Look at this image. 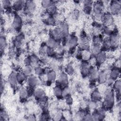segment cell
<instances>
[{
  "mask_svg": "<svg viewBox=\"0 0 121 121\" xmlns=\"http://www.w3.org/2000/svg\"><path fill=\"white\" fill-rule=\"evenodd\" d=\"M110 13L113 15H117L120 12L121 3L120 1H112L110 3L109 5Z\"/></svg>",
  "mask_w": 121,
  "mask_h": 121,
  "instance_id": "obj_1",
  "label": "cell"
},
{
  "mask_svg": "<svg viewBox=\"0 0 121 121\" xmlns=\"http://www.w3.org/2000/svg\"><path fill=\"white\" fill-rule=\"evenodd\" d=\"M22 24V18L19 16H16L12 21V26L13 28L16 31L19 30L20 29L21 27Z\"/></svg>",
  "mask_w": 121,
  "mask_h": 121,
  "instance_id": "obj_2",
  "label": "cell"
},
{
  "mask_svg": "<svg viewBox=\"0 0 121 121\" xmlns=\"http://www.w3.org/2000/svg\"><path fill=\"white\" fill-rule=\"evenodd\" d=\"M58 83L59 84V85L58 86H60V87L61 86H63L64 87L67 86L68 83V77L67 74L64 72L60 73L58 78Z\"/></svg>",
  "mask_w": 121,
  "mask_h": 121,
  "instance_id": "obj_3",
  "label": "cell"
},
{
  "mask_svg": "<svg viewBox=\"0 0 121 121\" xmlns=\"http://www.w3.org/2000/svg\"><path fill=\"white\" fill-rule=\"evenodd\" d=\"M35 7V4L33 1H26L25 2L24 11L27 13H31L34 10Z\"/></svg>",
  "mask_w": 121,
  "mask_h": 121,
  "instance_id": "obj_4",
  "label": "cell"
},
{
  "mask_svg": "<svg viewBox=\"0 0 121 121\" xmlns=\"http://www.w3.org/2000/svg\"><path fill=\"white\" fill-rule=\"evenodd\" d=\"M35 97L39 100L45 97V93L44 91L40 88H37L34 91V93Z\"/></svg>",
  "mask_w": 121,
  "mask_h": 121,
  "instance_id": "obj_5",
  "label": "cell"
},
{
  "mask_svg": "<svg viewBox=\"0 0 121 121\" xmlns=\"http://www.w3.org/2000/svg\"><path fill=\"white\" fill-rule=\"evenodd\" d=\"M38 78L35 76L32 75L29 76L27 79V82L29 86L33 88H34L37 85H38Z\"/></svg>",
  "mask_w": 121,
  "mask_h": 121,
  "instance_id": "obj_6",
  "label": "cell"
},
{
  "mask_svg": "<svg viewBox=\"0 0 121 121\" xmlns=\"http://www.w3.org/2000/svg\"><path fill=\"white\" fill-rule=\"evenodd\" d=\"M98 75V72L97 69L95 67L90 66L89 69V72L88 74L89 77L90 79L92 80H95L97 78V77Z\"/></svg>",
  "mask_w": 121,
  "mask_h": 121,
  "instance_id": "obj_7",
  "label": "cell"
},
{
  "mask_svg": "<svg viewBox=\"0 0 121 121\" xmlns=\"http://www.w3.org/2000/svg\"><path fill=\"white\" fill-rule=\"evenodd\" d=\"M67 43L70 49L75 48L78 44V39L75 36H72L67 40Z\"/></svg>",
  "mask_w": 121,
  "mask_h": 121,
  "instance_id": "obj_8",
  "label": "cell"
},
{
  "mask_svg": "<svg viewBox=\"0 0 121 121\" xmlns=\"http://www.w3.org/2000/svg\"><path fill=\"white\" fill-rule=\"evenodd\" d=\"M106 56L105 54V52H100L96 55V60L97 61V63H99L101 64L102 63L105 62L106 60Z\"/></svg>",
  "mask_w": 121,
  "mask_h": 121,
  "instance_id": "obj_9",
  "label": "cell"
},
{
  "mask_svg": "<svg viewBox=\"0 0 121 121\" xmlns=\"http://www.w3.org/2000/svg\"><path fill=\"white\" fill-rule=\"evenodd\" d=\"M25 2L23 0H17L13 3V7L14 9L17 11H19L25 7Z\"/></svg>",
  "mask_w": 121,
  "mask_h": 121,
  "instance_id": "obj_10",
  "label": "cell"
},
{
  "mask_svg": "<svg viewBox=\"0 0 121 121\" xmlns=\"http://www.w3.org/2000/svg\"><path fill=\"white\" fill-rule=\"evenodd\" d=\"M108 75L104 71H102L101 72L98 73L97 79L99 84L105 83L107 78H108Z\"/></svg>",
  "mask_w": 121,
  "mask_h": 121,
  "instance_id": "obj_11",
  "label": "cell"
},
{
  "mask_svg": "<svg viewBox=\"0 0 121 121\" xmlns=\"http://www.w3.org/2000/svg\"><path fill=\"white\" fill-rule=\"evenodd\" d=\"M9 84L13 87L16 86L17 84V74L15 73H12L10 74L9 77Z\"/></svg>",
  "mask_w": 121,
  "mask_h": 121,
  "instance_id": "obj_12",
  "label": "cell"
},
{
  "mask_svg": "<svg viewBox=\"0 0 121 121\" xmlns=\"http://www.w3.org/2000/svg\"><path fill=\"white\" fill-rule=\"evenodd\" d=\"M101 97V94L97 89L94 90L91 94V98L94 102H97L100 101Z\"/></svg>",
  "mask_w": 121,
  "mask_h": 121,
  "instance_id": "obj_13",
  "label": "cell"
},
{
  "mask_svg": "<svg viewBox=\"0 0 121 121\" xmlns=\"http://www.w3.org/2000/svg\"><path fill=\"white\" fill-rule=\"evenodd\" d=\"M46 44L47 47L54 49L59 43L55 39L52 37H49L48 40L46 41Z\"/></svg>",
  "mask_w": 121,
  "mask_h": 121,
  "instance_id": "obj_14",
  "label": "cell"
},
{
  "mask_svg": "<svg viewBox=\"0 0 121 121\" xmlns=\"http://www.w3.org/2000/svg\"><path fill=\"white\" fill-rule=\"evenodd\" d=\"M91 57V52L88 50H82L81 51V59L84 61L88 60Z\"/></svg>",
  "mask_w": 121,
  "mask_h": 121,
  "instance_id": "obj_15",
  "label": "cell"
},
{
  "mask_svg": "<svg viewBox=\"0 0 121 121\" xmlns=\"http://www.w3.org/2000/svg\"><path fill=\"white\" fill-rule=\"evenodd\" d=\"M53 94L58 98H60L62 96V89L61 87L58 85H57L53 88Z\"/></svg>",
  "mask_w": 121,
  "mask_h": 121,
  "instance_id": "obj_16",
  "label": "cell"
},
{
  "mask_svg": "<svg viewBox=\"0 0 121 121\" xmlns=\"http://www.w3.org/2000/svg\"><path fill=\"white\" fill-rule=\"evenodd\" d=\"M120 75V70L119 68L115 67L113 68L112 70H111L110 73V77L112 78L114 80L118 78V77Z\"/></svg>",
  "mask_w": 121,
  "mask_h": 121,
  "instance_id": "obj_17",
  "label": "cell"
},
{
  "mask_svg": "<svg viewBox=\"0 0 121 121\" xmlns=\"http://www.w3.org/2000/svg\"><path fill=\"white\" fill-rule=\"evenodd\" d=\"M48 81L47 82L52 83L53 82L56 78V73L55 71L53 70L50 71L48 73L46 74Z\"/></svg>",
  "mask_w": 121,
  "mask_h": 121,
  "instance_id": "obj_18",
  "label": "cell"
},
{
  "mask_svg": "<svg viewBox=\"0 0 121 121\" xmlns=\"http://www.w3.org/2000/svg\"><path fill=\"white\" fill-rule=\"evenodd\" d=\"M19 96L21 99H25L28 96V91L27 88L25 87H22L19 90Z\"/></svg>",
  "mask_w": 121,
  "mask_h": 121,
  "instance_id": "obj_19",
  "label": "cell"
},
{
  "mask_svg": "<svg viewBox=\"0 0 121 121\" xmlns=\"http://www.w3.org/2000/svg\"><path fill=\"white\" fill-rule=\"evenodd\" d=\"M26 76L22 72L17 74V78L18 84H22L26 80Z\"/></svg>",
  "mask_w": 121,
  "mask_h": 121,
  "instance_id": "obj_20",
  "label": "cell"
},
{
  "mask_svg": "<svg viewBox=\"0 0 121 121\" xmlns=\"http://www.w3.org/2000/svg\"><path fill=\"white\" fill-rule=\"evenodd\" d=\"M56 19L52 16H49L45 19V22L50 26H54L56 23Z\"/></svg>",
  "mask_w": 121,
  "mask_h": 121,
  "instance_id": "obj_21",
  "label": "cell"
},
{
  "mask_svg": "<svg viewBox=\"0 0 121 121\" xmlns=\"http://www.w3.org/2000/svg\"><path fill=\"white\" fill-rule=\"evenodd\" d=\"M114 89L116 91L117 93H120L121 91V81L120 80L117 79L116 80L113 84Z\"/></svg>",
  "mask_w": 121,
  "mask_h": 121,
  "instance_id": "obj_22",
  "label": "cell"
},
{
  "mask_svg": "<svg viewBox=\"0 0 121 121\" xmlns=\"http://www.w3.org/2000/svg\"><path fill=\"white\" fill-rule=\"evenodd\" d=\"M1 7L4 9H7L10 8L11 3V2L9 0H3L1 1Z\"/></svg>",
  "mask_w": 121,
  "mask_h": 121,
  "instance_id": "obj_23",
  "label": "cell"
},
{
  "mask_svg": "<svg viewBox=\"0 0 121 121\" xmlns=\"http://www.w3.org/2000/svg\"><path fill=\"white\" fill-rule=\"evenodd\" d=\"M23 73L27 76H30L32 74V69L30 66H26V67L23 69Z\"/></svg>",
  "mask_w": 121,
  "mask_h": 121,
  "instance_id": "obj_24",
  "label": "cell"
},
{
  "mask_svg": "<svg viewBox=\"0 0 121 121\" xmlns=\"http://www.w3.org/2000/svg\"><path fill=\"white\" fill-rule=\"evenodd\" d=\"M52 3L53 2L50 0H43L41 1V5L43 8L46 9L52 4Z\"/></svg>",
  "mask_w": 121,
  "mask_h": 121,
  "instance_id": "obj_25",
  "label": "cell"
},
{
  "mask_svg": "<svg viewBox=\"0 0 121 121\" xmlns=\"http://www.w3.org/2000/svg\"><path fill=\"white\" fill-rule=\"evenodd\" d=\"M70 89L67 86H66L63 87L62 89V96H64L65 97L69 95L70 93Z\"/></svg>",
  "mask_w": 121,
  "mask_h": 121,
  "instance_id": "obj_26",
  "label": "cell"
},
{
  "mask_svg": "<svg viewBox=\"0 0 121 121\" xmlns=\"http://www.w3.org/2000/svg\"><path fill=\"white\" fill-rule=\"evenodd\" d=\"M35 74L40 76L44 73V70L41 67H36L35 69Z\"/></svg>",
  "mask_w": 121,
  "mask_h": 121,
  "instance_id": "obj_27",
  "label": "cell"
},
{
  "mask_svg": "<svg viewBox=\"0 0 121 121\" xmlns=\"http://www.w3.org/2000/svg\"><path fill=\"white\" fill-rule=\"evenodd\" d=\"M55 52L53 48H50L49 47H47L46 50V53L49 56H52L55 54Z\"/></svg>",
  "mask_w": 121,
  "mask_h": 121,
  "instance_id": "obj_28",
  "label": "cell"
},
{
  "mask_svg": "<svg viewBox=\"0 0 121 121\" xmlns=\"http://www.w3.org/2000/svg\"><path fill=\"white\" fill-rule=\"evenodd\" d=\"M66 73L69 75H72L74 73V68L71 65H68L66 68Z\"/></svg>",
  "mask_w": 121,
  "mask_h": 121,
  "instance_id": "obj_29",
  "label": "cell"
},
{
  "mask_svg": "<svg viewBox=\"0 0 121 121\" xmlns=\"http://www.w3.org/2000/svg\"><path fill=\"white\" fill-rule=\"evenodd\" d=\"M6 42L5 38L4 37L1 36L0 38V47L1 50L2 49V48H4V47L6 46Z\"/></svg>",
  "mask_w": 121,
  "mask_h": 121,
  "instance_id": "obj_30",
  "label": "cell"
},
{
  "mask_svg": "<svg viewBox=\"0 0 121 121\" xmlns=\"http://www.w3.org/2000/svg\"><path fill=\"white\" fill-rule=\"evenodd\" d=\"M66 103L69 105L71 104H72L73 99L69 95L66 97Z\"/></svg>",
  "mask_w": 121,
  "mask_h": 121,
  "instance_id": "obj_31",
  "label": "cell"
},
{
  "mask_svg": "<svg viewBox=\"0 0 121 121\" xmlns=\"http://www.w3.org/2000/svg\"><path fill=\"white\" fill-rule=\"evenodd\" d=\"M85 118L84 120H88V121H90V120H93V117L91 114L90 113H87L86 115L84 116V117Z\"/></svg>",
  "mask_w": 121,
  "mask_h": 121,
  "instance_id": "obj_32",
  "label": "cell"
},
{
  "mask_svg": "<svg viewBox=\"0 0 121 121\" xmlns=\"http://www.w3.org/2000/svg\"><path fill=\"white\" fill-rule=\"evenodd\" d=\"M28 120H30V121H33V120H35V117L34 115H30L29 116H28Z\"/></svg>",
  "mask_w": 121,
  "mask_h": 121,
  "instance_id": "obj_33",
  "label": "cell"
}]
</instances>
